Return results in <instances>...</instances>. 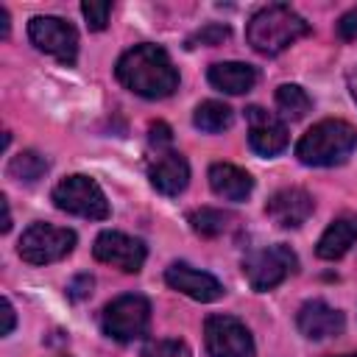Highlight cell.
Returning a JSON list of instances; mask_svg holds the SVG:
<instances>
[{
    "label": "cell",
    "mask_w": 357,
    "mask_h": 357,
    "mask_svg": "<svg viewBox=\"0 0 357 357\" xmlns=\"http://www.w3.org/2000/svg\"><path fill=\"white\" fill-rule=\"evenodd\" d=\"M114 75L128 92L148 98V100L170 98L178 89V70L173 67L167 50L159 45H148V42L128 47L117 59Z\"/></svg>",
    "instance_id": "cell-1"
},
{
    "label": "cell",
    "mask_w": 357,
    "mask_h": 357,
    "mask_svg": "<svg viewBox=\"0 0 357 357\" xmlns=\"http://www.w3.org/2000/svg\"><path fill=\"white\" fill-rule=\"evenodd\" d=\"M307 33H310V22L284 3L262 6L248 20V28H245L248 45L262 56H276Z\"/></svg>",
    "instance_id": "cell-2"
},
{
    "label": "cell",
    "mask_w": 357,
    "mask_h": 357,
    "mask_svg": "<svg viewBox=\"0 0 357 357\" xmlns=\"http://www.w3.org/2000/svg\"><path fill=\"white\" fill-rule=\"evenodd\" d=\"M357 148V128L346 120H321L298 142L296 156L310 167H332L351 156Z\"/></svg>",
    "instance_id": "cell-3"
},
{
    "label": "cell",
    "mask_w": 357,
    "mask_h": 357,
    "mask_svg": "<svg viewBox=\"0 0 357 357\" xmlns=\"http://www.w3.org/2000/svg\"><path fill=\"white\" fill-rule=\"evenodd\" d=\"M103 332L117 343H131L148 335L151 326V304L139 293H123L103 307L100 315Z\"/></svg>",
    "instance_id": "cell-4"
},
{
    "label": "cell",
    "mask_w": 357,
    "mask_h": 357,
    "mask_svg": "<svg viewBox=\"0 0 357 357\" xmlns=\"http://www.w3.org/2000/svg\"><path fill=\"white\" fill-rule=\"evenodd\" d=\"M296 268H298V257H296L293 248L284 245V243L257 248V251L245 254V259H243V276H245V282L251 284V290H257V293L273 290V287L282 284Z\"/></svg>",
    "instance_id": "cell-5"
},
{
    "label": "cell",
    "mask_w": 357,
    "mask_h": 357,
    "mask_svg": "<svg viewBox=\"0 0 357 357\" xmlns=\"http://www.w3.org/2000/svg\"><path fill=\"white\" fill-rule=\"evenodd\" d=\"M53 204H56V209H61L67 215L86 218V220L109 218V201H106L100 184L81 173H73L53 187Z\"/></svg>",
    "instance_id": "cell-6"
},
{
    "label": "cell",
    "mask_w": 357,
    "mask_h": 357,
    "mask_svg": "<svg viewBox=\"0 0 357 357\" xmlns=\"http://www.w3.org/2000/svg\"><path fill=\"white\" fill-rule=\"evenodd\" d=\"M73 248H75V231L67 226H53V223H31L17 243V251L28 265L59 262Z\"/></svg>",
    "instance_id": "cell-7"
},
{
    "label": "cell",
    "mask_w": 357,
    "mask_h": 357,
    "mask_svg": "<svg viewBox=\"0 0 357 357\" xmlns=\"http://www.w3.org/2000/svg\"><path fill=\"white\" fill-rule=\"evenodd\" d=\"M209 357H257L248 326L234 315H209L204 324Z\"/></svg>",
    "instance_id": "cell-8"
},
{
    "label": "cell",
    "mask_w": 357,
    "mask_h": 357,
    "mask_svg": "<svg viewBox=\"0 0 357 357\" xmlns=\"http://www.w3.org/2000/svg\"><path fill=\"white\" fill-rule=\"evenodd\" d=\"M28 36L36 50L53 56L61 64H75L78 59V31L61 17H33L28 22Z\"/></svg>",
    "instance_id": "cell-9"
},
{
    "label": "cell",
    "mask_w": 357,
    "mask_h": 357,
    "mask_svg": "<svg viewBox=\"0 0 357 357\" xmlns=\"http://www.w3.org/2000/svg\"><path fill=\"white\" fill-rule=\"evenodd\" d=\"M92 254L98 262L103 265H112L123 273H139L148 251H145V243L131 237V234H123V231H100L95 237V245H92Z\"/></svg>",
    "instance_id": "cell-10"
},
{
    "label": "cell",
    "mask_w": 357,
    "mask_h": 357,
    "mask_svg": "<svg viewBox=\"0 0 357 357\" xmlns=\"http://www.w3.org/2000/svg\"><path fill=\"white\" fill-rule=\"evenodd\" d=\"M312 209H315V201L301 187H284V190L273 192L268 198V204H265V215L279 229H298L301 223H307Z\"/></svg>",
    "instance_id": "cell-11"
},
{
    "label": "cell",
    "mask_w": 357,
    "mask_h": 357,
    "mask_svg": "<svg viewBox=\"0 0 357 357\" xmlns=\"http://www.w3.org/2000/svg\"><path fill=\"white\" fill-rule=\"evenodd\" d=\"M245 117H248V145L259 156H276L287 148V128L284 123L276 120V114L259 106H248Z\"/></svg>",
    "instance_id": "cell-12"
},
{
    "label": "cell",
    "mask_w": 357,
    "mask_h": 357,
    "mask_svg": "<svg viewBox=\"0 0 357 357\" xmlns=\"http://www.w3.org/2000/svg\"><path fill=\"white\" fill-rule=\"evenodd\" d=\"M165 282L173 287V290H178V293H184V296H190V298H195V301H218L220 296H223V284L212 276V273H206V271H198V268H192V265H187V262H173L167 271H165Z\"/></svg>",
    "instance_id": "cell-13"
},
{
    "label": "cell",
    "mask_w": 357,
    "mask_h": 357,
    "mask_svg": "<svg viewBox=\"0 0 357 357\" xmlns=\"http://www.w3.org/2000/svg\"><path fill=\"white\" fill-rule=\"evenodd\" d=\"M296 324H298V332L310 340H326V337H335L343 332L346 326V318L340 310L329 307L326 301L321 298H312V301H304L298 315H296Z\"/></svg>",
    "instance_id": "cell-14"
},
{
    "label": "cell",
    "mask_w": 357,
    "mask_h": 357,
    "mask_svg": "<svg viewBox=\"0 0 357 357\" xmlns=\"http://www.w3.org/2000/svg\"><path fill=\"white\" fill-rule=\"evenodd\" d=\"M148 178H151V184H153L156 192H162V195H178L190 184V165H187V159L181 153L165 151L148 167Z\"/></svg>",
    "instance_id": "cell-15"
},
{
    "label": "cell",
    "mask_w": 357,
    "mask_h": 357,
    "mask_svg": "<svg viewBox=\"0 0 357 357\" xmlns=\"http://www.w3.org/2000/svg\"><path fill=\"white\" fill-rule=\"evenodd\" d=\"M209 187L223 201H245L254 190V178L237 165L215 162L209 167Z\"/></svg>",
    "instance_id": "cell-16"
},
{
    "label": "cell",
    "mask_w": 357,
    "mask_h": 357,
    "mask_svg": "<svg viewBox=\"0 0 357 357\" xmlns=\"http://www.w3.org/2000/svg\"><path fill=\"white\" fill-rule=\"evenodd\" d=\"M354 243H357V215L346 212L324 229V234L315 245V254L321 259H340Z\"/></svg>",
    "instance_id": "cell-17"
},
{
    "label": "cell",
    "mask_w": 357,
    "mask_h": 357,
    "mask_svg": "<svg viewBox=\"0 0 357 357\" xmlns=\"http://www.w3.org/2000/svg\"><path fill=\"white\" fill-rule=\"evenodd\" d=\"M209 84L226 95H243L257 84V70L243 61H218L206 73Z\"/></svg>",
    "instance_id": "cell-18"
},
{
    "label": "cell",
    "mask_w": 357,
    "mask_h": 357,
    "mask_svg": "<svg viewBox=\"0 0 357 357\" xmlns=\"http://www.w3.org/2000/svg\"><path fill=\"white\" fill-rule=\"evenodd\" d=\"M234 120V112L220 103V100H204L195 106L192 112V126L204 134H218V131H226Z\"/></svg>",
    "instance_id": "cell-19"
},
{
    "label": "cell",
    "mask_w": 357,
    "mask_h": 357,
    "mask_svg": "<svg viewBox=\"0 0 357 357\" xmlns=\"http://www.w3.org/2000/svg\"><path fill=\"white\" fill-rule=\"evenodd\" d=\"M276 106H279V112L287 120H301L312 109V100H310V95H307L304 86H298V84H282L276 89Z\"/></svg>",
    "instance_id": "cell-20"
},
{
    "label": "cell",
    "mask_w": 357,
    "mask_h": 357,
    "mask_svg": "<svg viewBox=\"0 0 357 357\" xmlns=\"http://www.w3.org/2000/svg\"><path fill=\"white\" fill-rule=\"evenodd\" d=\"M47 173V159L36 151H20L11 162H8V176L22 181V184H33Z\"/></svg>",
    "instance_id": "cell-21"
},
{
    "label": "cell",
    "mask_w": 357,
    "mask_h": 357,
    "mask_svg": "<svg viewBox=\"0 0 357 357\" xmlns=\"http://www.w3.org/2000/svg\"><path fill=\"white\" fill-rule=\"evenodd\" d=\"M190 226L195 234L201 237H218L229 229V215L223 209H215V206H201V209H192L187 215Z\"/></svg>",
    "instance_id": "cell-22"
},
{
    "label": "cell",
    "mask_w": 357,
    "mask_h": 357,
    "mask_svg": "<svg viewBox=\"0 0 357 357\" xmlns=\"http://www.w3.org/2000/svg\"><path fill=\"white\" fill-rule=\"evenodd\" d=\"M142 357H190V349L176 337H153L142 346Z\"/></svg>",
    "instance_id": "cell-23"
},
{
    "label": "cell",
    "mask_w": 357,
    "mask_h": 357,
    "mask_svg": "<svg viewBox=\"0 0 357 357\" xmlns=\"http://www.w3.org/2000/svg\"><path fill=\"white\" fill-rule=\"evenodd\" d=\"M229 25H220V22H209V25H204L201 31H195L190 39H187V47H198V45H209V47H215V45H223L226 39H229Z\"/></svg>",
    "instance_id": "cell-24"
},
{
    "label": "cell",
    "mask_w": 357,
    "mask_h": 357,
    "mask_svg": "<svg viewBox=\"0 0 357 357\" xmlns=\"http://www.w3.org/2000/svg\"><path fill=\"white\" fill-rule=\"evenodd\" d=\"M81 14L86 20V25L92 31H103L106 22H109V14H112V3L106 0H84L81 3Z\"/></svg>",
    "instance_id": "cell-25"
},
{
    "label": "cell",
    "mask_w": 357,
    "mask_h": 357,
    "mask_svg": "<svg viewBox=\"0 0 357 357\" xmlns=\"http://www.w3.org/2000/svg\"><path fill=\"white\" fill-rule=\"evenodd\" d=\"M337 36L343 42H357V8L346 11L340 20H337Z\"/></svg>",
    "instance_id": "cell-26"
},
{
    "label": "cell",
    "mask_w": 357,
    "mask_h": 357,
    "mask_svg": "<svg viewBox=\"0 0 357 357\" xmlns=\"http://www.w3.org/2000/svg\"><path fill=\"white\" fill-rule=\"evenodd\" d=\"M92 284H95V279H92L89 273H81V276H75V279L70 282L67 296H70L73 301H81V298H86V296L92 293Z\"/></svg>",
    "instance_id": "cell-27"
},
{
    "label": "cell",
    "mask_w": 357,
    "mask_h": 357,
    "mask_svg": "<svg viewBox=\"0 0 357 357\" xmlns=\"http://www.w3.org/2000/svg\"><path fill=\"white\" fill-rule=\"evenodd\" d=\"M0 310H3V326H0V335H11V329H14V307H11V301L8 298H3L0 301Z\"/></svg>",
    "instance_id": "cell-28"
},
{
    "label": "cell",
    "mask_w": 357,
    "mask_h": 357,
    "mask_svg": "<svg viewBox=\"0 0 357 357\" xmlns=\"http://www.w3.org/2000/svg\"><path fill=\"white\" fill-rule=\"evenodd\" d=\"M170 142V128L165 126V123H153L151 126V145H167Z\"/></svg>",
    "instance_id": "cell-29"
},
{
    "label": "cell",
    "mask_w": 357,
    "mask_h": 357,
    "mask_svg": "<svg viewBox=\"0 0 357 357\" xmlns=\"http://www.w3.org/2000/svg\"><path fill=\"white\" fill-rule=\"evenodd\" d=\"M346 84H349V92H351V98H354V103H357V64L346 73Z\"/></svg>",
    "instance_id": "cell-30"
},
{
    "label": "cell",
    "mask_w": 357,
    "mask_h": 357,
    "mask_svg": "<svg viewBox=\"0 0 357 357\" xmlns=\"http://www.w3.org/2000/svg\"><path fill=\"white\" fill-rule=\"evenodd\" d=\"M0 204H3V231H8L11 229V209H8L6 198H0Z\"/></svg>",
    "instance_id": "cell-31"
},
{
    "label": "cell",
    "mask_w": 357,
    "mask_h": 357,
    "mask_svg": "<svg viewBox=\"0 0 357 357\" xmlns=\"http://www.w3.org/2000/svg\"><path fill=\"white\" fill-rule=\"evenodd\" d=\"M340 357H357V351H354V354H340Z\"/></svg>",
    "instance_id": "cell-32"
}]
</instances>
